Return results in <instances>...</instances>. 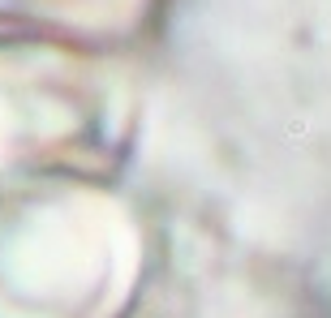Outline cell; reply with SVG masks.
Wrapping results in <instances>:
<instances>
[]
</instances>
